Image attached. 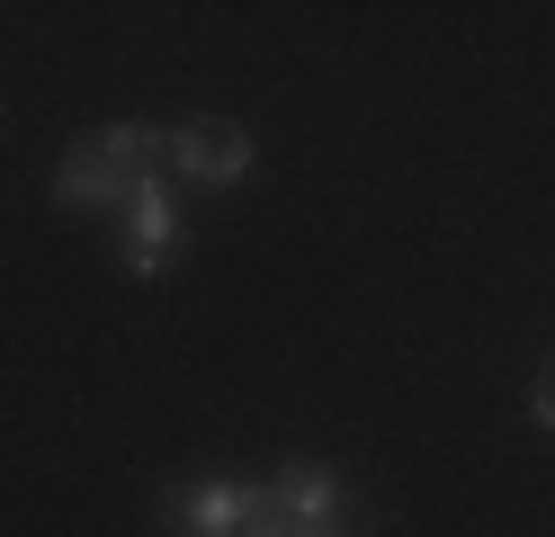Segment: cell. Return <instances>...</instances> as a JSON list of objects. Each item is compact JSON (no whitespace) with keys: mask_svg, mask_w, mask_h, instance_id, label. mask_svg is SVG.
Masks as SVG:
<instances>
[{"mask_svg":"<svg viewBox=\"0 0 555 537\" xmlns=\"http://www.w3.org/2000/svg\"><path fill=\"white\" fill-rule=\"evenodd\" d=\"M117 225H126V269L134 278H162L170 251H180V206H170V179L162 170L134 179V197L117 206Z\"/></svg>","mask_w":555,"mask_h":537,"instance_id":"cell-1","label":"cell"},{"mask_svg":"<svg viewBox=\"0 0 555 537\" xmlns=\"http://www.w3.org/2000/svg\"><path fill=\"white\" fill-rule=\"evenodd\" d=\"M269 511H278L269 484H189V493H170V528L180 537H242Z\"/></svg>","mask_w":555,"mask_h":537,"instance_id":"cell-2","label":"cell"},{"mask_svg":"<svg viewBox=\"0 0 555 537\" xmlns=\"http://www.w3.org/2000/svg\"><path fill=\"white\" fill-rule=\"evenodd\" d=\"M170 170H180L189 189H233V179L251 170V135L242 126H180L170 135Z\"/></svg>","mask_w":555,"mask_h":537,"instance_id":"cell-3","label":"cell"},{"mask_svg":"<svg viewBox=\"0 0 555 537\" xmlns=\"http://www.w3.org/2000/svg\"><path fill=\"white\" fill-rule=\"evenodd\" d=\"M54 197L63 206H81V215H99V206H126L134 197V170L126 162H108V143H73V153H63V170H54Z\"/></svg>","mask_w":555,"mask_h":537,"instance_id":"cell-4","label":"cell"},{"mask_svg":"<svg viewBox=\"0 0 555 537\" xmlns=\"http://www.w3.org/2000/svg\"><path fill=\"white\" fill-rule=\"evenodd\" d=\"M269 493H278V520H287V528H305V520H340V475H332V465H314V457L287 465Z\"/></svg>","mask_w":555,"mask_h":537,"instance_id":"cell-5","label":"cell"},{"mask_svg":"<svg viewBox=\"0 0 555 537\" xmlns=\"http://www.w3.org/2000/svg\"><path fill=\"white\" fill-rule=\"evenodd\" d=\"M287 537H359L350 520H305V528H287Z\"/></svg>","mask_w":555,"mask_h":537,"instance_id":"cell-6","label":"cell"},{"mask_svg":"<svg viewBox=\"0 0 555 537\" xmlns=\"http://www.w3.org/2000/svg\"><path fill=\"white\" fill-rule=\"evenodd\" d=\"M242 537H287V520H278V511H269V520H251V528H242Z\"/></svg>","mask_w":555,"mask_h":537,"instance_id":"cell-7","label":"cell"}]
</instances>
